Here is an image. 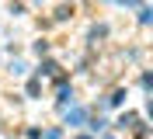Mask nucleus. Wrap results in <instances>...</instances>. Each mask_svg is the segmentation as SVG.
Here are the masks:
<instances>
[{"mask_svg": "<svg viewBox=\"0 0 153 139\" xmlns=\"http://www.w3.org/2000/svg\"><path fill=\"white\" fill-rule=\"evenodd\" d=\"M118 4H139V0H118Z\"/></svg>", "mask_w": 153, "mask_h": 139, "instance_id": "1", "label": "nucleus"}]
</instances>
